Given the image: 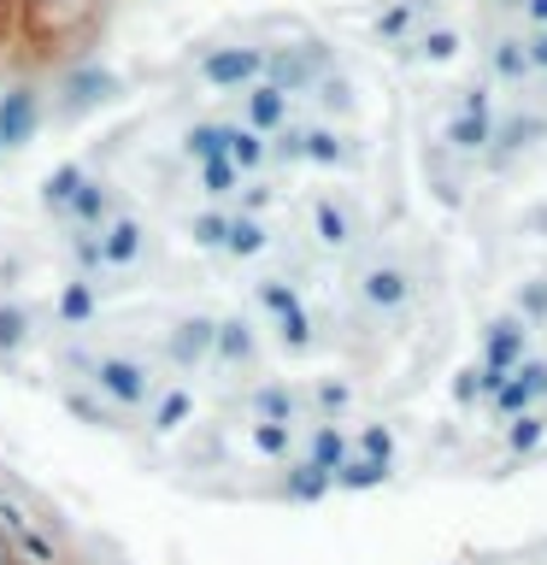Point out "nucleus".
Returning <instances> with one entry per match:
<instances>
[{
  "instance_id": "4",
  "label": "nucleus",
  "mask_w": 547,
  "mask_h": 565,
  "mask_svg": "<svg viewBox=\"0 0 547 565\" xmlns=\"http://www.w3.org/2000/svg\"><path fill=\"white\" fill-rule=\"evenodd\" d=\"M412 295H418V282L400 259H371V265L353 271V300H360L365 312H377V318L412 312Z\"/></svg>"
},
{
  "instance_id": "36",
  "label": "nucleus",
  "mask_w": 547,
  "mask_h": 565,
  "mask_svg": "<svg viewBox=\"0 0 547 565\" xmlns=\"http://www.w3.org/2000/svg\"><path fill=\"white\" fill-rule=\"evenodd\" d=\"M453 401H459V406H476V401H483V371H476V365L453 371Z\"/></svg>"
},
{
  "instance_id": "15",
  "label": "nucleus",
  "mask_w": 547,
  "mask_h": 565,
  "mask_svg": "<svg viewBox=\"0 0 547 565\" xmlns=\"http://www.w3.org/2000/svg\"><path fill=\"white\" fill-rule=\"evenodd\" d=\"M483 71L489 83H506V88H524L536 71H529V53H524V35H494L489 53H483Z\"/></svg>"
},
{
  "instance_id": "12",
  "label": "nucleus",
  "mask_w": 547,
  "mask_h": 565,
  "mask_svg": "<svg viewBox=\"0 0 547 565\" xmlns=\"http://www.w3.org/2000/svg\"><path fill=\"white\" fill-rule=\"evenodd\" d=\"M242 124L271 141V136L282 130V124H294V118H289V95H282L277 83H265V77H259V83L242 95Z\"/></svg>"
},
{
  "instance_id": "26",
  "label": "nucleus",
  "mask_w": 547,
  "mask_h": 565,
  "mask_svg": "<svg viewBox=\"0 0 547 565\" xmlns=\"http://www.w3.org/2000/svg\"><path fill=\"white\" fill-rule=\"evenodd\" d=\"M282 489H289V501H318V494H330V489H335V477H330L324 466H312V459H300Z\"/></svg>"
},
{
  "instance_id": "19",
  "label": "nucleus",
  "mask_w": 547,
  "mask_h": 565,
  "mask_svg": "<svg viewBox=\"0 0 547 565\" xmlns=\"http://www.w3.org/2000/svg\"><path fill=\"white\" fill-rule=\"evenodd\" d=\"M229 166H236L242 177H254L259 166H265V159H271V141H265L259 130H247V124H229Z\"/></svg>"
},
{
  "instance_id": "32",
  "label": "nucleus",
  "mask_w": 547,
  "mask_h": 565,
  "mask_svg": "<svg viewBox=\"0 0 547 565\" xmlns=\"http://www.w3.org/2000/svg\"><path fill=\"white\" fill-rule=\"evenodd\" d=\"M254 300H259V307L271 312V318H282L289 307H300L294 282H282V277H259V282H254Z\"/></svg>"
},
{
  "instance_id": "18",
  "label": "nucleus",
  "mask_w": 547,
  "mask_h": 565,
  "mask_svg": "<svg viewBox=\"0 0 547 565\" xmlns=\"http://www.w3.org/2000/svg\"><path fill=\"white\" fill-rule=\"evenodd\" d=\"M265 247H271V224L236 212V218H229V236H224V254H229V259H259Z\"/></svg>"
},
{
  "instance_id": "28",
  "label": "nucleus",
  "mask_w": 547,
  "mask_h": 565,
  "mask_svg": "<svg viewBox=\"0 0 547 565\" xmlns=\"http://www.w3.org/2000/svg\"><path fill=\"white\" fill-rule=\"evenodd\" d=\"M71 218H77V224H112L118 218V212H112V194H106V183H88L83 194H77V206H71Z\"/></svg>"
},
{
  "instance_id": "16",
  "label": "nucleus",
  "mask_w": 547,
  "mask_h": 565,
  "mask_svg": "<svg viewBox=\"0 0 547 565\" xmlns=\"http://www.w3.org/2000/svg\"><path fill=\"white\" fill-rule=\"evenodd\" d=\"M212 360L229 365V371H242V365H254L259 360V335L247 318H218V335H212Z\"/></svg>"
},
{
  "instance_id": "37",
  "label": "nucleus",
  "mask_w": 547,
  "mask_h": 565,
  "mask_svg": "<svg viewBox=\"0 0 547 565\" xmlns=\"http://www.w3.org/2000/svg\"><path fill=\"white\" fill-rule=\"evenodd\" d=\"M88 307H95V289H88V282H71V289H65V318H71V324H83Z\"/></svg>"
},
{
  "instance_id": "10",
  "label": "nucleus",
  "mask_w": 547,
  "mask_h": 565,
  "mask_svg": "<svg viewBox=\"0 0 547 565\" xmlns=\"http://www.w3.org/2000/svg\"><path fill=\"white\" fill-rule=\"evenodd\" d=\"M312 236H318V247L342 254V247L360 242V212H353L342 194H318L312 201Z\"/></svg>"
},
{
  "instance_id": "27",
  "label": "nucleus",
  "mask_w": 547,
  "mask_h": 565,
  "mask_svg": "<svg viewBox=\"0 0 547 565\" xmlns=\"http://www.w3.org/2000/svg\"><path fill=\"white\" fill-rule=\"evenodd\" d=\"M388 477L383 459H365V454H347L342 459V471H335V489H377Z\"/></svg>"
},
{
  "instance_id": "31",
  "label": "nucleus",
  "mask_w": 547,
  "mask_h": 565,
  "mask_svg": "<svg viewBox=\"0 0 547 565\" xmlns=\"http://www.w3.org/2000/svg\"><path fill=\"white\" fill-rule=\"evenodd\" d=\"M277 342L289 348V353H307L312 348V318H307V307H289L277 318Z\"/></svg>"
},
{
  "instance_id": "33",
  "label": "nucleus",
  "mask_w": 547,
  "mask_h": 565,
  "mask_svg": "<svg viewBox=\"0 0 547 565\" xmlns=\"http://www.w3.org/2000/svg\"><path fill=\"white\" fill-rule=\"evenodd\" d=\"M201 183H206L212 201H229V194L242 189V171L229 166V159H206V166H201Z\"/></svg>"
},
{
  "instance_id": "22",
  "label": "nucleus",
  "mask_w": 547,
  "mask_h": 565,
  "mask_svg": "<svg viewBox=\"0 0 547 565\" xmlns=\"http://www.w3.org/2000/svg\"><path fill=\"white\" fill-rule=\"evenodd\" d=\"M547 441V413L536 406V413H518V418H506V454H536Z\"/></svg>"
},
{
  "instance_id": "7",
  "label": "nucleus",
  "mask_w": 547,
  "mask_h": 565,
  "mask_svg": "<svg viewBox=\"0 0 547 565\" xmlns=\"http://www.w3.org/2000/svg\"><path fill=\"white\" fill-rule=\"evenodd\" d=\"M300 136V166H324V171H347L365 159V141H353L335 124H294Z\"/></svg>"
},
{
  "instance_id": "11",
  "label": "nucleus",
  "mask_w": 547,
  "mask_h": 565,
  "mask_svg": "<svg viewBox=\"0 0 547 565\" xmlns=\"http://www.w3.org/2000/svg\"><path fill=\"white\" fill-rule=\"evenodd\" d=\"M141 247H148V224H141L136 212H118V218L100 230V265L106 271H130L141 259Z\"/></svg>"
},
{
  "instance_id": "8",
  "label": "nucleus",
  "mask_w": 547,
  "mask_h": 565,
  "mask_svg": "<svg viewBox=\"0 0 547 565\" xmlns=\"http://www.w3.org/2000/svg\"><path fill=\"white\" fill-rule=\"evenodd\" d=\"M194 77L206 88H254L265 77V47H212L201 65H194Z\"/></svg>"
},
{
  "instance_id": "14",
  "label": "nucleus",
  "mask_w": 547,
  "mask_h": 565,
  "mask_svg": "<svg viewBox=\"0 0 547 565\" xmlns=\"http://www.w3.org/2000/svg\"><path fill=\"white\" fill-rule=\"evenodd\" d=\"M423 24H436V0H388L371 30H377L383 42H400V47H406Z\"/></svg>"
},
{
  "instance_id": "5",
  "label": "nucleus",
  "mask_w": 547,
  "mask_h": 565,
  "mask_svg": "<svg viewBox=\"0 0 547 565\" xmlns=\"http://www.w3.org/2000/svg\"><path fill=\"white\" fill-rule=\"evenodd\" d=\"M88 383H95L112 406H124V413H130V406H148L159 395L153 371L141 365L136 353H100V360L88 365Z\"/></svg>"
},
{
  "instance_id": "34",
  "label": "nucleus",
  "mask_w": 547,
  "mask_h": 565,
  "mask_svg": "<svg viewBox=\"0 0 547 565\" xmlns=\"http://www.w3.org/2000/svg\"><path fill=\"white\" fill-rule=\"evenodd\" d=\"M229 218H236V212H218V206H212V212H201V218L189 224V236L201 242V247H224V236H229Z\"/></svg>"
},
{
  "instance_id": "30",
  "label": "nucleus",
  "mask_w": 547,
  "mask_h": 565,
  "mask_svg": "<svg viewBox=\"0 0 547 565\" xmlns=\"http://www.w3.org/2000/svg\"><path fill=\"white\" fill-rule=\"evenodd\" d=\"M224 148H229V124H194L189 130V153L201 159V166L206 159H229Z\"/></svg>"
},
{
  "instance_id": "29",
  "label": "nucleus",
  "mask_w": 547,
  "mask_h": 565,
  "mask_svg": "<svg viewBox=\"0 0 547 565\" xmlns=\"http://www.w3.org/2000/svg\"><path fill=\"white\" fill-rule=\"evenodd\" d=\"M512 312H518L529 330L547 324V277H524V282H518V300H512Z\"/></svg>"
},
{
  "instance_id": "38",
  "label": "nucleus",
  "mask_w": 547,
  "mask_h": 565,
  "mask_svg": "<svg viewBox=\"0 0 547 565\" xmlns=\"http://www.w3.org/2000/svg\"><path fill=\"white\" fill-rule=\"evenodd\" d=\"M312 401L324 406V413H342V406L353 401V388H347V383H318V388H312Z\"/></svg>"
},
{
  "instance_id": "39",
  "label": "nucleus",
  "mask_w": 547,
  "mask_h": 565,
  "mask_svg": "<svg viewBox=\"0 0 547 565\" xmlns=\"http://www.w3.org/2000/svg\"><path fill=\"white\" fill-rule=\"evenodd\" d=\"M271 201H277L271 183H247V189H242V212H247V218H259V212L271 206Z\"/></svg>"
},
{
  "instance_id": "21",
  "label": "nucleus",
  "mask_w": 547,
  "mask_h": 565,
  "mask_svg": "<svg viewBox=\"0 0 547 565\" xmlns=\"http://www.w3.org/2000/svg\"><path fill=\"white\" fill-rule=\"evenodd\" d=\"M312 100H318V106H324V113H330V118H347V113H353V106H360V88H353V83L342 77V71H324V77H318V83H312Z\"/></svg>"
},
{
  "instance_id": "25",
  "label": "nucleus",
  "mask_w": 547,
  "mask_h": 565,
  "mask_svg": "<svg viewBox=\"0 0 547 565\" xmlns=\"http://www.w3.org/2000/svg\"><path fill=\"white\" fill-rule=\"evenodd\" d=\"M247 441H254V454H265V459H289V454H294V424L254 418V430H247Z\"/></svg>"
},
{
  "instance_id": "9",
  "label": "nucleus",
  "mask_w": 547,
  "mask_h": 565,
  "mask_svg": "<svg viewBox=\"0 0 547 565\" xmlns=\"http://www.w3.org/2000/svg\"><path fill=\"white\" fill-rule=\"evenodd\" d=\"M541 401H547V360H524V365L489 395V413L506 424V418H518V413H536Z\"/></svg>"
},
{
  "instance_id": "24",
  "label": "nucleus",
  "mask_w": 547,
  "mask_h": 565,
  "mask_svg": "<svg viewBox=\"0 0 547 565\" xmlns=\"http://www.w3.org/2000/svg\"><path fill=\"white\" fill-rule=\"evenodd\" d=\"M247 406H254V418H271V424H294V388H282V383H265L247 395Z\"/></svg>"
},
{
  "instance_id": "13",
  "label": "nucleus",
  "mask_w": 547,
  "mask_h": 565,
  "mask_svg": "<svg viewBox=\"0 0 547 565\" xmlns=\"http://www.w3.org/2000/svg\"><path fill=\"white\" fill-rule=\"evenodd\" d=\"M212 335H218V324H212V318H183V324H176V330L165 335L171 365H176V371L206 365V360H212Z\"/></svg>"
},
{
  "instance_id": "6",
  "label": "nucleus",
  "mask_w": 547,
  "mask_h": 565,
  "mask_svg": "<svg viewBox=\"0 0 547 565\" xmlns=\"http://www.w3.org/2000/svg\"><path fill=\"white\" fill-rule=\"evenodd\" d=\"M324 71H335L324 42H300V47L265 53V83H277L282 95H312V83L324 77Z\"/></svg>"
},
{
  "instance_id": "40",
  "label": "nucleus",
  "mask_w": 547,
  "mask_h": 565,
  "mask_svg": "<svg viewBox=\"0 0 547 565\" xmlns=\"http://www.w3.org/2000/svg\"><path fill=\"white\" fill-rule=\"evenodd\" d=\"M524 53H529V71L547 77V30H524Z\"/></svg>"
},
{
  "instance_id": "41",
  "label": "nucleus",
  "mask_w": 547,
  "mask_h": 565,
  "mask_svg": "<svg viewBox=\"0 0 547 565\" xmlns=\"http://www.w3.org/2000/svg\"><path fill=\"white\" fill-rule=\"evenodd\" d=\"M518 12H524V24H529V30H547V0H524Z\"/></svg>"
},
{
  "instance_id": "2",
  "label": "nucleus",
  "mask_w": 547,
  "mask_h": 565,
  "mask_svg": "<svg viewBox=\"0 0 547 565\" xmlns=\"http://www.w3.org/2000/svg\"><path fill=\"white\" fill-rule=\"evenodd\" d=\"M494 88L489 83H471L465 95H459V106L448 113V124H441V148H448L453 159H483V148L494 141Z\"/></svg>"
},
{
  "instance_id": "17",
  "label": "nucleus",
  "mask_w": 547,
  "mask_h": 565,
  "mask_svg": "<svg viewBox=\"0 0 547 565\" xmlns=\"http://www.w3.org/2000/svg\"><path fill=\"white\" fill-rule=\"evenodd\" d=\"M406 53H412V60H423V65H453L459 53H465V30H459V24H441V18H436V24H423L412 42H406Z\"/></svg>"
},
{
  "instance_id": "1",
  "label": "nucleus",
  "mask_w": 547,
  "mask_h": 565,
  "mask_svg": "<svg viewBox=\"0 0 547 565\" xmlns=\"http://www.w3.org/2000/svg\"><path fill=\"white\" fill-rule=\"evenodd\" d=\"M547 148V118L541 113H501L494 118V141L483 148V159H476V171H489V177H512L524 166L529 153H541Z\"/></svg>"
},
{
  "instance_id": "23",
  "label": "nucleus",
  "mask_w": 547,
  "mask_h": 565,
  "mask_svg": "<svg viewBox=\"0 0 547 565\" xmlns=\"http://www.w3.org/2000/svg\"><path fill=\"white\" fill-rule=\"evenodd\" d=\"M347 454H353V448H347V436L335 430V418H324V424L312 430V454H307V459H312V466H324V471L335 477V471H342V459H347Z\"/></svg>"
},
{
  "instance_id": "35",
  "label": "nucleus",
  "mask_w": 547,
  "mask_h": 565,
  "mask_svg": "<svg viewBox=\"0 0 547 565\" xmlns=\"http://www.w3.org/2000/svg\"><path fill=\"white\" fill-rule=\"evenodd\" d=\"M353 454H365V459H383V466H395V430L388 424H365L360 430V448Z\"/></svg>"
},
{
  "instance_id": "20",
  "label": "nucleus",
  "mask_w": 547,
  "mask_h": 565,
  "mask_svg": "<svg viewBox=\"0 0 547 565\" xmlns=\"http://www.w3.org/2000/svg\"><path fill=\"white\" fill-rule=\"evenodd\" d=\"M148 406H153L148 424H153L159 436H171V430H183V424H189V413H194V395H189L183 383H176V388H165V395H153Z\"/></svg>"
},
{
  "instance_id": "3",
  "label": "nucleus",
  "mask_w": 547,
  "mask_h": 565,
  "mask_svg": "<svg viewBox=\"0 0 547 565\" xmlns=\"http://www.w3.org/2000/svg\"><path fill=\"white\" fill-rule=\"evenodd\" d=\"M524 360H529V324H524L518 312H494L489 330H483V353H476V371H483V401H489Z\"/></svg>"
}]
</instances>
